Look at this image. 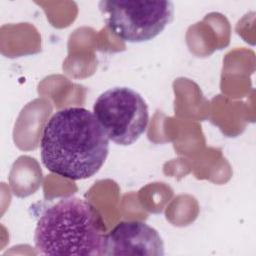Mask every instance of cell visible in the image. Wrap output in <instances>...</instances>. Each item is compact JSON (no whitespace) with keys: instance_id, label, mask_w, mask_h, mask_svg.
Instances as JSON below:
<instances>
[{"instance_id":"6da1fadb","label":"cell","mask_w":256,"mask_h":256,"mask_svg":"<svg viewBox=\"0 0 256 256\" xmlns=\"http://www.w3.org/2000/svg\"><path fill=\"white\" fill-rule=\"evenodd\" d=\"M109 152V138L94 114L84 107L56 111L45 123L40 157L45 168L60 177L82 180L94 176Z\"/></svg>"},{"instance_id":"7a4b0ae2","label":"cell","mask_w":256,"mask_h":256,"mask_svg":"<svg viewBox=\"0 0 256 256\" xmlns=\"http://www.w3.org/2000/svg\"><path fill=\"white\" fill-rule=\"evenodd\" d=\"M106 226L88 200L69 196L48 207L37 221L34 245L39 254L106 255Z\"/></svg>"},{"instance_id":"3957f363","label":"cell","mask_w":256,"mask_h":256,"mask_svg":"<svg viewBox=\"0 0 256 256\" xmlns=\"http://www.w3.org/2000/svg\"><path fill=\"white\" fill-rule=\"evenodd\" d=\"M93 114L109 140L129 146L145 133L149 123L148 105L143 97L125 86L101 93L94 102Z\"/></svg>"},{"instance_id":"277c9868","label":"cell","mask_w":256,"mask_h":256,"mask_svg":"<svg viewBox=\"0 0 256 256\" xmlns=\"http://www.w3.org/2000/svg\"><path fill=\"white\" fill-rule=\"evenodd\" d=\"M108 29L125 42L141 43L158 36L174 18L171 1H100Z\"/></svg>"},{"instance_id":"5b68a950","label":"cell","mask_w":256,"mask_h":256,"mask_svg":"<svg viewBox=\"0 0 256 256\" xmlns=\"http://www.w3.org/2000/svg\"><path fill=\"white\" fill-rule=\"evenodd\" d=\"M106 255H164L158 231L142 221H121L106 236Z\"/></svg>"}]
</instances>
